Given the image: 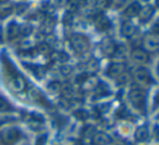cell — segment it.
Instances as JSON below:
<instances>
[{"mask_svg":"<svg viewBox=\"0 0 159 145\" xmlns=\"http://www.w3.org/2000/svg\"><path fill=\"white\" fill-rule=\"evenodd\" d=\"M130 103L134 108L141 114H145L146 111V92L140 88L131 89L128 94Z\"/></svg>","mask_w":159,"mask_h":145,"instance_id":"1","label":"cell"},{"mask_svg":"<svg viewBox=\"0 0 159 145\" xmlns=\"http://www.w3.org/2000/svg\"><path fill=\"white\" fill-rule=\"evenodd\" d=\"M9 66L10 67L7 68L8 73L10 74V87L16 92H22L25 90L26 88V81L23 78V76L20 75L19 73H16L14 66L12 65L11 62H9Z\"/></svg>","mask_w":159,"mask_h":145,"instance_id":"2","label":"cell"},{"mask_svg":"<svg viewBox=\"0 0 159 145\" xmlns=\"http://www.w3.org/2000/svg\"><path fill=\"white\" fill-rule=\"evenodd\" d=\"M22 138V132L17 128H8L4 129L0 134L2 144L4 145H13L16 143Z\"/></svg>","mask_w":159,"mask_h":145,"instance_id":"3","label":"cell"},{"mask_svg":"<svg viewBox=\"0 0 159 145\" xmlns=\"http://www.w3.org/2000/svg\"><path fill=\"white\" fill-rule=\"evenodd\" d=\"M70 44L73 49L78 53H84L89 48V40L84 35L76 34L70 37Z\"/></svg>","mask_w":159,"mask_h":145,"instance_id":"4","label":"cell"},{"mask_svg":"<svg viewBox=\"0 0 159 145\" xmlns=\"http://www.w3.org/2000/svg\"><path fill=\"white\" fill-rule=\"evenodd\" d=\"M134 79L141 84L144 86H148V84H153L154 80L151 76V73L148 72V70L144 67H139L134 72Z\"/></svg>","mask_w":159,"mask_h":145,"instance_id":"5","label":"cell"},{"mask_svg":"<svg viewBox=\"0 0 159 145\" xmlns=\"http://www.w3.org/2000/svg\"><path fill=\"white\" fill-rule=\"evenodd\" d=\"M126 64L121 63V62H113L108 65L106 70L107 76L111 78H117L118 76H120L122 73L126 72Z\"/></svg>","mask_w":159,"mask_h":145,"instance_id":"6","label":"cell"},{"mask_svg":"<svg viewBox=\"0 0 159 145\" xmlns=\"http://www.w3.org/2000/svg\"><path fill=\"white\" fill-rule=\"evenodd\" d=\"M101 48H102V51L104 52L105 55L111 57V55L115 54L116 49H117V44H116L111 38H105V39L102 41Z\"/></svg>","mask_w":159,"mask_h":145,"instance_id":"7","label":"cell"},{"mask_svg":"<svg viewBox=\"0 0 159 145\" xmlns=\"http://www.w3.org/2000/svg\"><path fill=\"white\" fill-rule=\"evenodd\" d=\"M143 44H144L145 49L151 52H156L159 50V40L154 36H146L143 40Z\"/></svg>","mask_w":159,"mask_h":145,"instance_id":"8","label":"cell"},{"mask_svg":"<svg viewBox=\"0 0 159 145\" xmlns=\"http://www.w3.org/2000/svg\"><path fill=\"white\" fill-rule=\"evenodd\" d=\"M132 59L135 62H139V63H147L149 61V55L147 51L136 48L132 51Z\"/></svg>","mask_w":159,"mask_h":145,"instance_id":"9","label":"cell"},{"mask_svg":"<svg viewBox=\"0 0 159 145\" xmlns=\"http://www.w3.org/2000/svg\"><path fill=\"white\" fill-rule=\"evenodd\" d=\"M111 143V138L107 133L98 132L93 135V144L94 145H108Z\"/></svg>","mask_w":159,"mask_h":145,"instance_id":"10","label":"cell"},{"mask_svg":"<svg viewBox=\"0 0 159 145\" xmlns=\"http://www.w3.org/2000/svg\"><path fill=\"white\" fill-rule=\"evenodd\" d=\"M95 26L98 30L104 32V30H107L111 27V21L105 15L100 14L95 17Z\"/></svg>","mask_w":159,"mask_h":145,"instance_id":"11","label":"cell"},{"mask_svg":"<svg viewBox=\"0 0 159 145\" xmlns=\"http://www.w3.org/2000/svg\"><path fill=\"white\" fill-rule=\"evenodd\" d=\"M148 137H149V130H148V128H147V126L139 127V128L136 129L135 133H134V138H135V140L139 142L147 141Z\"/></svg>","mask_w":159,"mask_h":145,"instance_id":"12","label":"cell"},{"mask_svg":"<svg viewBox=\"0 0 159 145\" xmlns=\"http://www.w3.org/2000/svg\"><path fill=\"white\" fill-rule=\"evenodd\" d=\"M154 12H155V9L152 6H146L143 9L140 10V13H139V16H140V21L142 23H145L148 20H151V17L154 15Z\"/></svg>","mask_w":159,"mask_h":145,"instance_id":"13","label":"cell"},{"mask_svg":"<svg viewBox=\"0 0 159 145\" xmlns=\"http://www.w3.org/2000/svg\"><path fill=\"white\" fill-rule=\"evenodd\" d=\"M121 34L126 38H131L135 34V27L134 25L129 21H125L121 25Z\"/></svg>","mask_w":159,"mask_h":145,"instance_id":"14","label":"cell"},{"mask_svg":"<svg viewBox=\"0 0 159 145\" xmlns=\"http://www.w3.org/2000/svg\"><path fill=\"white\" fill-rule=\"evenodd\" d=\"M140 10H141V8H140V6H139V3H131L129 7L125 10V12H124V15L126 17H134V16H136V15H139V13H140Z\"/></svg>","mask_w":159,"mask_h":145,"instance_id":"15","label":"cell"},{"mask_svg":"<svg viewBox=\"0 0 159 145\" xmlns=\"http://www.w3.org/2000/svg\"><path fill=\"white\" fill-rule=\"evenodd\" d=\"M109 93H111V91H109V88H108V86H107L106 84H104V82H100L98 84H96L95 94L98 95V97L108 95Z\"/></svg>","mask_w":159,"mask_h":145,"instance_id":"16","label":"cell"},{"mask_svg":"<svg viewBox=\"0 0 159 145\" xmlns=\"http://www.w3.org/2000/svg\"><path fill=\"white\" fill-rule=\"evenodd\" d=\"M20 34V26L16 23L12 22V23L9 24L8 26V37L9 39H14L19 36Z\"/></svg>","mask_w":159,"mask_h":145,"instance_id":"17","label":"cell"},{"mask_svg":"<svg viewBox=\"0 0 159 145\" xmlns=\"http://www.w3.org/2000/svg\"><path fill=\"white\" fill-rule=\"evenodd\" d=\"M28 97L35 102L43 101V97H42L41 92L36 88H30V90H28Z\"/></svg>","mask_w":159,"mask_h":145,"instance_id":"18","label":"cell"},{"mask_svg":"<svg viewBox=\"0 0 159 145\" xmlns=\"http://www.w3.org/2000/svg\"><path fill=\"white\" fill-rule=\"evenodd\" d=\"M12 6L9 3H2L1 7H0V17H7L12 13Z\"/></svg>","mask_w":159,"mask_h":145,"instance_id":"19","label":"cell"},{"mask_svg":"<svg viewBox=\"0 0 159 145\" xmlns=\"http://www.w3.org/2000/svg\"><path fill=\"white\" fill-rule=\"evenodd\" d=\"M74 115L79 120H86V119H88V117H89L88 111H84V109H78V111H76L75 113H74Z\"/></svg>","mask_w":159,"mask_h":145,"instance_id":"20","label":"cell"},{"mask_svg":"<svg viewBox=\"0 0 159 145\" xmlns=\"http://www.w3.org/2000/svg\"><path fill=\"white\" fill-rule=\"evenodd\" d=\"M11 109V105L4 97H0V111H8Z\"/></svg>","mask_w":159,"mask_h":145,"instance_id":"21","label":"cell"},{"mask_svg":"<svg viewBox=\"0 0 159 145\" xmlns=\"http://www.w3.org/2000/svg\"><path fill=\"white\" fill-rule=\"evenodd\" d=\"M130 79V75L128 73H122L120 76L117 77V84H126Z\"/></svg>","mask_w":159,"mask_h":145,"instance_id":"22","label":"cell"},{"mask_svg":"<svg viewBox=\"0 0 159 145\" xmlns=\"http://www.w3.org/2000/svg\"><path fill=\"white\" fill-rule=\"evenodd\" d=\"M115 57H119V59H122L127 55V50L125 49V47L122 46H118L117 49H116V52H115Z\"/></svg>","mask_w":159,"mask_h":145,"instance_id":"23","label":"cell"},{"mask_svg":"<svg viewBox=\"0 0 159 145\" xmlns=\"http://www.w3.org/2000/svg\"><path fill=\"white\" fill-rule=\"evenodd\" d=\"M49 89H50V91H52V92H54V93L60 92L62 89V84H60L59 81H53L49 84Z\"/></svg>","mask_w":159,"mask_h":145,"instance_id":"24","label":"cell"},{"mask_svg":"<svg viewBox=\"0 0 159 145\" xmlns=\"http://www.w3.org/2000/svg\"><path fill=\"white\" fill-rule=\"evenodd\" d=\"M38 51L40 53H43V54H48V53H51V48L48 43H40L38 46Z\"/></svg>","mask_w":159,"mask_h":145,"instance_id":"25","label":"cell"},{"mask_svg":"<svg viewBox=\"0 0 159 145\" xmlns=\"http://www.w3.org/2000/svg\"><path fill=\"white\" fill-rule=\"evenodd\" d=\"M32 32L33 28L30 25H23L22 27H20V34L23 35V36H28V35L32 34Z\"/></svg>","mask_w":159,"mask_h":145,"instance_id":"26","label":"cell"},{"mask_svg":"<svg viewBox=\"0 0 159 145\" xmlns=\"http://www.w3.org/2000/svg\"><path fill=\"white\" fill-rule=\"evenodd\" d=\"M61 91L64 95H70L73 93V88L70 84H64V86H62Z\"/></svg>","mask_w":159,"mask_h":145,"instance_id":"27","label":"cell"},{"mask_svg":"<svg viewBox=\"0 0 159 145\" xmlns=\"http://www.w3.org/2000/svg\"><path fill=\"white\" fill-rule=\"evenodd\" d=\"M151 34L154 37H159V22L155 23L151 27Z\"/></svg>","mask_w":159,"mask_h":145,"instance_id":"28","label":"cell"},{"mask_svg":"<svg viewBox=\"0 0 159 145\" xmlns=\"http://www.w3.org/2000/svg\"><path fill=\"white\" fill-rule=\"evenodd\" d=\"M93 133H94V129H93L92 127H87V128H84V131H82V134L86 138H91L93 135Z\"/></svg>","mask_w":159,"mask_h":145,"instance_id":"29","label":"cell"},{"mask_svg":"<svg viewBox=\"0 0 159 145\" xmlns=\"http://www.w3.org/2000/svg\"><path fill=\"white\" fill-rule=\"evenodd\" d=\"M108 3H109V0H96V7H98V9H100V10L105 9L108 6Z\"/></svg>","mask_w":159,"mask_h":145,"instance_id":"30","label":"cell"},{"mask_svg":"<svg viewBox=\"0 0 159 145\" xmlns=\"http://www.w3.org/2000/svg\"><path fill=\"white\" fill-rule=\"evenodd\" d=\"M116 116H117L118 118H126L127 116H128V111L124 107V106H121V108L117 111V113H116Z\"/></svg>","mask_w":159,"mask_h":145,"instance_id":"31","label":"cell"},{"mask_svg":"<svg viewBox=\"0 0 159 145\" xmlns=\"http://www.w3.org/2000/svg\"><path fill=\"white\" fill-rule=\"evenodd\" d=\"M47 134H41L37 138L36 140V144L35 145H46V142H47Z\"/></svg>","mask_w":159,"mask_h":145,"instance_id":"32","label":"cell"},{"mask_svg":"<svg viewBox=\"0 0 159 145\" xmlns=\"http://www.w3.org/2000/svg\"><path fill=\"white\" fill-rule=\"evenodd\" d=\"M78 8V2L76 0H70L68 2V10L69 12H73V11H76Z\"/></svg>","mask_w":159,"mask_h":145,"instance_id":"33","label":"cell"},{"mask_svg":"<svg viewBox=\"0 0 159 145\" xmlns=\"http://www.w3.org/2000/svg\"><path fill=\"white\" fill-rule=\"evenodd\" d=\"M71 72H73V68L69 65H63L61 67V73L63 74L64 76H68Z\"/></svg>","mask_w":159,"mask_h":145,"instance_id":"34","label":"cell"},{"mask_svg":"<svg viewBox=\"0 0 159 145\" xmlns=\"http://www.w3.org/2000/svg\"><path fill=\"white\" fill-rule=\"evenodd\" d=\"M34 72H35V75L37 76V77H42V76L46 74V70H44V68L42 67H39V66H36L35 70H34Z\"/></svg>","mask_w":159,"mask_h":145,"instance_id":"35","label":"cell"},{"mask_svg":"<svg viewBox=\"0 0 159 145\" xmlns=\"http://www.w3.org/2000/svg\"><path fill=\"white\" fill-rule=\"evenodd\" d=\"M109 107H111L109 104H102V105L98 106V111L100 114H103V113H106V111L109 109Z\"/></svg>","mask_w":159,"mask_h":145,"instance_id":"36","label":"cell"},{"mask_svg":"<svg viewBox=\"0 0 159 145\" xmlns=\"http://www.w3.org/2000/svg\"><path fill=\"white\" fill-rule=\"evenodd\" d=\"M98 61L94 59H92L90 62L88 63V67L90 68L91 70H98Z\"/></svg>","mask_w":159,"mask_h":145,"instance_id":"37","label":"cell"},{"mask_svg":"<svg viewBox=\"0 0 159 145\" xmlns=\"http://www.w3.org/2000/svg\"><path fill=\"white\" fill-rule=\"evenodd\" d=\"M71 14H70V12H68V13H66L65 14V16H64V23L66 24V25H68V24H70L71 23Z\"/></svg>","mask_w":159,"mask_h":145,"instance_id":"38","label":"cell"},{"mask_svg":"<svg viewBox=\"0 0 159 145\" xmlns=\"http://www.w3.org/2000/svg\"><path fill=\"white\" fill-rule=\"evenodd\" d=\"M154 138H155L157 141H159V126L158 125H156V126L154 127Z\"/></svg>","mask_w":159,"mask_h":145,"instance_id":"39","label":"cell"},{"mask_svg":"<svg viewBox=\"0 0 159 145\" xmlns=\"http://www.w3.org/2000/svg\"><path fill=\"white\" fill-rule=\"evenodd\" d=\"M154 103H155V107L159 106V91H158L157 93H156L155 99H154Z\"/></svg>","mask_w":159,"mask_h":145,"instance_id":"40","label":"cell"},{"mask_svg":"<svg viewBox=\"0 0 159 145\" xmlns=\"http://www.w3.org/2000/svg\"><path fill=\"white\" fill-rule=\"evenodd\" d=\"M127 1H129V0H114L116 6H121V4H124L125 2H127Z\"/></svg>","mask_w":159,"mask_h":145,"instance_id":"41","label":"cell"},{"mask_svg":"<svg viewBox=\"0 0 159 145\" xmlns=\"http://www.w3.org/2000/svg\"><path fill=\"white\" fill-rule=\"evenodd\" d=\"M6 2H8V0H0V3H6Z\"/></svg>","mask_w":159,"mask_h":145,"instance_id":"42","label":"cell"},{"mask_svg":"<svg viewBox=\"0 0 159 145\" xmlns=\"http://www.w3.org/2000/svg\"><path fill=\"white\" fill-rule=\"evenodd\" d=\"M157 74H158V76H159V64H158V66H157Z\"/></svg>","mask_w":159,"mask_h":145,"instance_id":"43","label":"cell"},{"mask_svg":"<svg viewBox=\"0 0 159 145\" xmlns=\"http://www.w3.org/2000/svg\"><path fill=\"white\" fill-rule=\"evenodd\" d=\"M156 4H157V6L159 7V0H156Z\"/></svg>","mask_w":159,"mask_h":145,"instance_id":"44","label":"cell"},{"mask_svg":"<svg viewBox=\"0 0 159 145\" xmlns=\"http://www.w3.org/2000/svg\"><path fill=\"white\" fill-rule=\"evenodd\" d=\"M143 1H148V0H143Z\"/></svg>","mask_w":159,"mask_h":145,"instance_id":"45","label":"cell"},{"mask_svg":"<svg viewBox=\"0 0 159 145\" xmlns=\"http://www.w3.org/2000/svg\"><path fill=\"white\" fill-rule=\"evenodd\" d=\"M158 118H159V115H158Z\"/></svg>","mask_w":159,"mask_h":145,"instance_id":"46","label":"cell"}]
</instances>
